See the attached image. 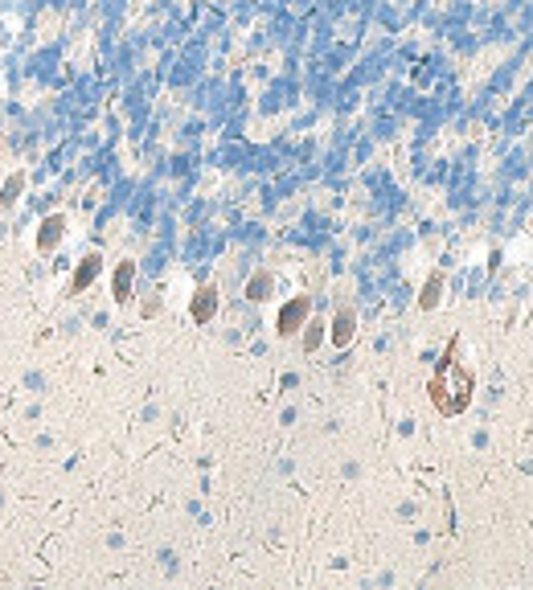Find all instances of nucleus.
I'll use <instances>...</instances> for the list:
<instances>
[{
  "label": "nucleus",
  "mask_w": 533,
  "mask_h": 590,
  "mask_svg": "<svg viewBox=\"0 0 533 590\" xmlns=\"http://www.w3.org/2000/svg\"><path fill=\"white\" fill-rule=\"evenodd\" d=\"M435 291H439V279H431V287H426V295H423V307H435Z\"/></svg>",
  "instance_id": "39448f33"
},
{
  "label": "nucleus",
  "mask_w": 533,
  "mask_h": 590,
  "mask_svg": "<svg viewBox=\"0 0 533 590\" xmlns=\"http://www.w3.org/2000/svg\"><path fill=\"white\" fill-rule=\"evenodd\" d=\"M349 337H353V320H349V312H341V316H337V332H332V340L345 345Z\"/></svg>",
  "instance_id": "7ed1b4c3"
},
{
  "label": "nucleus",
  "mask_w": 533,
  "mask_h": 590,
  "mask_svg": "<svg viewBox=\"0 0 533 590\" xmlns=\"http://www.w3.org/2000/svg\"><path fill=\"white\" fill-rule=\"evenodd\" d=\"M304 312H308V304H304V299H296L291 307H283V316H279V328H283V332H296V324H299V316H304Z\"/></svg>",
  "instance_id": "f03ea898"
},
{
  "label": "nucleus",
  "mask_w": 533,
  "mask_h": 590,
  "mask_svg": "<svg viewBox=\"0 0 533 590\" xmlns=\"http://www.w3.org/2000/svg\"><path fill=\"white\" fill-rule=\"evenodd\" d=\"M431 398H435V406L443 414H459L472 398V373L468 369H456V381H451V361H443L439 378L431 381Z\"/></svg>",
  "instance_id": "f257e3e1"
},
{
  "label": "nucleus",
  "mask_w": 533,
  "mask_h": 590,
  "mask_svg": "<svg viewBox=\"0 0 533 590\" xmlns=\"http://www.w3.org/2000/svg\"><path fill=\"white\" fill-rule=\"evenodd\" d=\"M210 295H213V291H202V299H197V307H193V316H197V320H205V316L213 312V299H210Z\"/></svg>",
  "instance_id": "20e7f679"
}]
</instances>
